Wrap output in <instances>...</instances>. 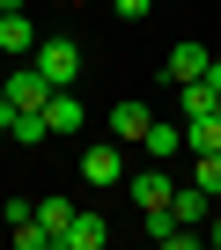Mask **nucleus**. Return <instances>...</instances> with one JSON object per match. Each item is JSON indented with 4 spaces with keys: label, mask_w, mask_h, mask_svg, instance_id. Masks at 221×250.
<instances>
[{
    "label": "nucleus",
    "mask_w": 221,
    "mask_h": 250,
    "mask_svg": "<svg viewBox=\"0 0 221 250\" xmlns=\"http://www.w3.org/2000/svg\"><path fill=\"white\" fill-rule=\"evenodd\" d=\"M110 8H118V15H126V22H140V15H148V8H155V0H110Z\"/></svg>",
    "instance_id": "16"
},
{
    "label": "nucleus",
    "mask_w": 221,
    "mask_h": 250,
    "mask_svg": "<svg viewBox=\"0 0 221 250\" xmlns=\"http://www.w3.org/2000/svg\"><path fill=\"white\" fill-rule=\"evenodd\" d=\"M140 133H148V103H110V140L140 147Z\"/></svg>",
    "instance_id": "7"
},
{
    "label": "nucleus",
    "mask_w": 221,
    "mask_h": 250,
    "mask_svg": "<svg viewBox=\"0 0 221 250\" xmlns=\"http://www.w3.org/2000/svg\"><path fill=\"white\" fill-rule=\"evenodd\" d=\"M192 184H199V191H206V199L221 206V147H214V155H199V169H192Z\"/></svg>",
    "instance_id": "15"
},
{
    "label": "nucleus",
    "mask_w": 221,
    "mask_h": 250,
    "mask_svg": "<svg viewBox=\"0 0 221 250\" xmlns=\"http://www.w3.org/2000/svg\"><path fill=\"white\" fill-rule=\"evenodd\" d=\"M184 147H192V155H214V147H221V110L184 118Z\"/></svg>",
    "instance_id": "11"
},
{
    "label": "nucleus",
    "mask_w": 221,
    "mask_h": 250,
    "mask_svg": "<svg viewBox=\"0 0 221 250\" xmlns=\"http://www.w3.org/2000/svg\"><path fill=\"white\" fill-rule=\"evenodd\" d=\"M8 133H15L22 147H44V140H52V125H44V110H15V118H8Z\"/></svg>",
    "instance_id": "14"
},
{
    "label": "nucleus",
    "mask_w": 221,
    "mask_h": 250,
    "mask_svg": "<svg viewBox=\"0 0 221 250\" xmlns=\"http://www.w3.org/2000/svg\"><path fill=\"white\" fill-rule=\"evenodd\" d=\"M199 81H206V88L221 96V59H206V74H199Z\"/></svg>",
    "instance_id": "17"
},
{
    "label": "nucleus",
    "mask_w": 221,
    "mask_h": 250,
    "mask_svg": "<svg viewBox=\"0 0 221 250\" xmlns=\"http://www.w3.org/2000/svg\"><path fill=\"white\" fill-rule=\"evenodd\" d=\"M140 147H148L155 162H170V155L184 147V118H148V133H140Z\"/></svg>",
    "instance_id": "6"
},
{
    "label": "nucleus",
    "mask_w": 221,
    "mask_h": 250,
    "mask_svg": "<svg viewBox=\"0 0 221 250\" xmlns=\"http://www.w3.org/2000/svg\"><path fill=\"white\" fill-rule=\"evenodd\" d=\"M44 125H52V133H81V125H88V103L74 88H52L44 96Z\"/></svg>",
    "instance_id": "5"
},
{
    "label": "nucleus",
    "mask_w": 221,
    "mask_h": 250,
    "mask_svg": "<svg viewBox=\"0 0 221 250\" xmlns=\"http://www.w3.org/2000/svg\"><path fill=\"white\" fill-rule=\"evenodd\" d=\"M206 213H214V199H206L199 184H177V191H170V221H192V228H206Z\"/></svg>",
    "instance_id": "9"
},
{
    "label": "nucleus",
    "mask_w": 221,
    "mask_h": 250,
    "mask_svg": "<svg viewBox=\"0 0 221 250\" xmlns=\"http://www.w3.org/2000/svg\"><path fill=\"white\" fill-rule=\"evenodd\" d=\"M44 96H52V81H44V66H37V59L8 74V110H44Z\"/></svg>",
    "instance_id": "3"
},
{
    "label": "nucleus",
    "mask_w": 221,
    "mask_h": 250,
    "mask_svg": "<svg viewBox=\"0 0 221 250\" xmlns=\"http://www.w3.org/2000/svg\"><path fill=\"white\" fill-rule=\"evenodd\" d=\"M126 184H133V206H140V213H170V191H177L170 169H133Z\"/></svg>",
    "instance_id": "4"
},
{
    "label": "nucleus",
    "mask_w": 221,
    "mask_h": 250,
    "mask_svg": "<svg viewBox=\"0 0 221 250\" xmlns=\"http://www.w3.org/2000/svg\"><path fill=\"white\" fill-rule=\"evenodd\" d=\"M37 66H44L52 88H74V74H81V44H74V37H37Z\"/></svg>",
    "instance_id": "1"
},
{
    "label": "nucleus",
    "mask_w": 221,
    "mask_h": 250,
    "mask_svg": "<svg viewBox=\"0 0 221 250\" xmlns=\"http://www.w3.org/2000/svg\"><path fill=\"white\" fill-rule=\"evenodd\" d=\"M206 59H214L206 44H177V52H170V81H199V74H206Z\"/></svg>",
    "instance_id": "12"
},
{
    "label": "nucleus",
    "mask_w": 221,
    "mask_h": 250,
    "mask_svg": "<svg viewBox=\"0 0 221 250\" xmlns=\"http://www.w3.org/2000/svg\"><path fill=\"white\" fill-rule=\"evenodd\" d=\"M177 110H184V118H206V110H221V96H214L206 81H177Z\"/></svg>",
    "instance_id": "13"
},
{
    "label": "nucleus",
    "mask_w": 221,
    "mask_h": 250,
    "mask_svg": "<svg viewBox=\"0 0 221 250\" xmlns=\"http://www.w3.org/2000/svg\"><path fill=\"white\" fill-rule=\"evenodd\" d=\"M118 177H126V147H118V140H96V147L81 155V184H96V191H110Z\"/></svg>",
    "instance_id": "2"
},
{
    "label": "nucleus",
    "mask_w": 221,
    "mask_h": 250,
    "mask_svg": "<svg viewBox=\"0 0 221 250\" xmlns=\"http://www.w3.org/2000/svg\"><path fill=\"white\" fill-rule=\"evenodd\" d=\"M103 235H110V228H103V213H74V221H66V235H59V250H103Z\"/></svg>",
    "instance_id": "10"
},
{
    "label": "nucleus",
    "mask_w": 221,
    "mask_h": 250,
    "mask_svg": "<svg viewBox=\"0 0 221 250\" xmlns=\"http://www.w3.org/2000/svg\"><path fill=\"white\" fill-rule=\"evenodd\" d=\"M206 250H221V213H206Z\"/></svg>",
    "instance_id": "18"
},
{
    "label": "nucleus",
    "mask_w": 221,
    "mask_h": 250,
    "mask_svg": "<svg viewBox=\"0 0 221 250\" xmlns=\"http://www.w3.org/2000/svg\"><path fill=\"white\" fill-rule=\"evenodd\" d=\"M0 52H37V22L22 8H0Z\"/></svg>",
    "instance_id": "8"
}]
</instances>
